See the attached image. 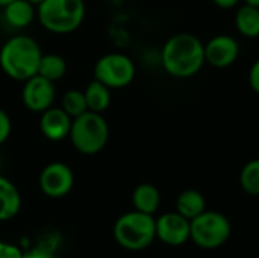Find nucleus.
I'll list each match as a JSON object with an SVG mask.
<instances>
[{"label": "nucleus", "mask_w": 259, "mask_h": 258, "mask_svg": "<svg viewBox=\"0 0 259 258\" xmlns=\"http://www.w3.org/2000/svg\"><path fill=\"white\" fill-rule=\"evenodd\" d=\"M161 64L164 70L178 79L196 76L205 62V44L199 36L179 32L171 35L161 49Z\"/></svg>", "instance_id": "1"}, {"label": "nucleus", "mask_w": 259, "mask_h": 258, "mask_svg": "<svg viewBox=\"0 0 259 258\" xmlns=\"http://www.w3.org/2000/svg\"><path fill=\"white\" fill-rule=\"evenodd\" d=\"M42 52L36 40L29 35H15L0 49V68L18 82H24L38 73Z\"/></svg>", "instance_id": "2"}, {"label": "nucleus", "mask_w": 259, "mask_h": 258, "mask_svg": "<svg viewBox=\"0 0 259 258\" xmlns=\"http://www.w3.org/2000/svg\"><path fill=\"white\" fill-rule=\"evenodd\" d=\"M85 11L83 0H42L36 6V17L46 30L65 35L80 27Z\"/></svg>", "instance_id": "3"}, {"label": "nucleus", "mask_w": 259, "mask_h": 258, "mask_svg": "<svg viewBox=\"0 0 259 258\" xmlns=\"http://www.w3.org/2000/svg\"><path fill=\"white\" fill-rule=\"evenodd\" d=\"M73 148L82 155H96L102 152L109 140V126L99 113L87 111L73 119L68 135Z\"/></svg>", "instance_id": "4"}, {"label": "nucleus", "mask_w": 259, "mask_h": 258, "mask_svg": "<svg viewBox=\"0 0 259 258\" xmlns=\"http://www.w3.org/2000/svg\"><path fill=\"white\" fill-rule=\"evenodd\" d=\"M114 239L124 249H146L156 239V220L152 214L137 210L124 213L114 225Z\"/></svg>", "instance_id": "5"}, {"label": "nucleus", "mask_w": 259, "mask_h": 258, "mask_svg": "<svg viewBox=\"0 0 259 258\" xmlns=\"http://www.w3.org/2000/svg\"><path fill=\"white\" fill-rule=\"evenodd\" d=\"M231 236L229 219L219 211H203L190 220V239L203 249H215Z\"/></svg>", "instance_id": "6"}, {"label": "nucleus", "mask_w": 259, "mask_h": 258, "mask_svg": "<svg viewBox=\"0 0 259 258\" xmlns=\"http://www.w3.org/2000/svg\"><path fill=\"white\" fill-rule=\"evenodd\" d=\"M135 62L124 53L112 52L97 59L94 65V79L111 90H120L135 79Z\"/></svg>", "instance_id": "7"}, {"label": "nucleus", "mask_w": 259, "mask_h": 258, "mask_svg": "<svg viewBox=\"0 0 259 258\" xmlns=\"http://www.w3.org/2000/svg\"><path fill=\"white\" fill-rule=\"evenodd\" d=\"M73 186L74 173L65 163L53 161L41 170L39 189L49 198H64L71 192Z\"/></svg>", "instance_id": "8"}, {"label": "nucleus", "mask_w": 259, "mask_h": 258, "mask_svg": "<svg viewBox=\"0 0 259 258\" xmlns=\"http://www.w3.org/2000/svg\"><path fill=\"white\" fill-rule=\"evenodd\" d=\"M56 97V90L52 81L35 75L24 81L23 90H21V100L23 105L30 113H44L50 106H53Z\"/></svg>", "instance_id": "9"}, {"label": "nucleus", "mask_w": 259, "mask_h": 258, "mask_svg": "<svg viewBox=\"0 0 259 258\" xmlns=\"http://www.w3.org/2000/svg\"><path fill=\"white\" fill-rule=\"evenodd\" d=\"M240 56V43L235 36L220 33L205 44V62L214 68H228Z\"/></svg>", "instance_id": "10"}, {"label": "nucleus", "mask_w": 259, "mask_h": 258, "mask_svg": "<svg viewBox=\"0 0 259 258\" xmlns=\"http://www.w3.org/2000/svg\"><path fill=\"white\" fill-rule=\"evenodd\" d=\"M156 237L170 246L184 245L190 239V220L178 211L165 213L156 219Z\"/></svg>", "instance_id": "11"}, {"label": "nucleus", "mask_w": 259, "mask_h": 258, "mask_svg": "<svg viewBox=\"0 0 259 258\" xmlns=\"http://www.w3.org/2000/svg\"><path fill=\"white\" fill-rule=\"evenodd\" d=\"M71 123L73 119L62 108L50 106L49 109L41 113L39 131L49 141H62L68 138Z\"/></svg>", "instance_id": "12"}, {"label": "nucleus", "mask_w": 259, "mask_h": 258, "mask_svg": "<svg viewBox=\"0 0 259 258\" xmlns=\"http://www.w3.org/2000/svg\"><path fill=\"white\" fill-rule=\"evenodd\" d=\"M36 15V6L29 0H14L3 8L5 21L14 29L27 27Z\"/></svg>", "instance_id": "13"}, {"label": "nucleus", "mask_w": 259, "mask_h": 258, "mask_svg": "<svg viewBox=\"0 0 259 258\" xmlns=\"http://www.w3.org/2000/svg\"><path fill=\"white\" fill-rule=\"evenodd\" d=\"M21 208V196L12 181L0 175V222L11 220Z\"/></svg>", "instance_id": "14"}, {"label": "nucleus", "mask_w": 259, "mask_h": 258, "mask_svg": "<svg viewBox=\"0 0 259 258\" xmlns=\"http://www.w3.org/2000/svg\"><path fill=\"white\" fill-rule=\"evenodd\" d=\"M132 204L137 211L155 214L161 204V193L153 184H140L132 193Z\"/></svg>", "instance_id": "15"}, {"label": "nucleus", "mask_w": 259, "mask_h": 258, "mask_svg": "<svg viewBox=\"0 0 259 258\" xmlns=\"http://www.w3.org/2000/svg\"><path fill=\"white\" fill-rule=\"evenodd\" d=\"M235 27L244 38L259 36V8L243 3L235 12Z\"/></svg>", "instance_id": "16"}, {"label": "nucleus", "mask_w": 259, "mask_h": 258, "mask_svg": "<svg viewBox=\"0 0 259 258\" xmlns=\"http://www.w3.org/2000/svg\"><path fill=\"white\" fill-rule=\"evenodd\" d=\"M205 210H206V202L200 192L194 189H188L179 193L176 199V211L184 217H187L188 220H193Z\"/></svg>", "instance_id": "17"}, {"label": "nucleus", "mask_w": 259, "mask_h": 258, "mask_svg": "<svg viewBox=\"0 0 259 258\" xmlns=\"http://www.w3.org/2000/svg\"><path fill=\"white\" fill-rule=\"evenodd\" d=\"M83 94H85L88 111L103 114L111 105V99H112L111 88H108L106 85H103L102 82H99L96 79L87 85Z\"/></svg>", "instance_id": "18"}, {"label": "nucleus", "mask_w": 259, "mask_h": 258, "mask_svg": "<svg viewBox=\"0 0 259 258\" xmlns=\"http://www.w3.org/2000/svg\"><path fill=\"white\" fill-rule=\"evenodd\" d=\"M67 73V62L61 55L56 53H47L41 56L39 65H38V73L39 76L56 82L59 79H62Z\"/></svg>", "instance_id": "19"}, {"label": "nucleus", "mask_w": 259, "mask_h": 258, "mask_svg": "<svg viewBox=\"0 0 259 258\" xmlns=\"http://www.w3.org/2000/svg\"><path fill=\"white\" fill-rule=\"evenodd\" d=\"M61 108L71 119H76V117L82 116L83 113H87L88 106H87L83 91H80V90H68V91H65L62 99H61Z\"/></svg>", "instance_id": "20"}, {"label": "nucleus", "mask_w": 259, "mask_h": 258, "mask_svg": "<svg viewBox=\"0 0 259 258\" xmlns=\"http://www.w3.org/2000/svg\"><path fill=\"white\" fill-rule=\"evenodd\" d=\"M240 184L247 195L259 196V158L244 164L240 173Z\"/></svg>", "instance_id": "21"}, {"label": "nucleus", "mask_w": 259, "mask_h": 258, "mask_svg": "<svg viewBox=\"0 0 259 258\" xmlns=\"http://www.w3.org/2000/svg\"><path fill=\"white\" fill-rule=\"evenodd\" d=\"M11 131H12V122H11V117L9 114L0 108V146L9 138L11 135Z\"/></svg>", "instance_id": "22"}, {"label": "nucleus", "mask_w": 259, "mask_h": 258, "mask_svg": "<svg viewBox=\"0 0 259 258\" xmlns=\"http://www.w3.org/2000/svg\"><path fill=\"white\" fill-rule=\"evenodd\" d=\"M249 85L256 94H259V58L253 61L249 68Z\"/></svg>", "instance_id": "23"}, {"label": "nucleus", "mask_w": 259, "mask_h": 258, "mask_svg": "<svg viewBox=\"0 0 259 258\" xmlns=\"http://www.w3.org/2000/svg\"><path fill=\"white\" fill-rule=\"evenodd\" d=\"M23 257V252L11 245V243H5V242H0V258H21Z\"/></svg>", "instance_id": "24"}, {"label": "nucleus", "mask_w": 259, "mask_h": 258, "mask_svg": "<svg viewBox=\"0 0 259 258\" xmlns=\"http://www.w3.org/2000/svg\"><path fill=\"white\" fill-rule=\"evenodd\" d=\"M21 258H55L50 252L42 251V249H32L29 252H24Z\"/></svg>", "instance_id": "25"}, {"label": "nucleus", "mask_w": 259, "mask_h": 258, "mask_svg": "<svg viewBox=\"0 0 259 258\" xmlns=\"http://www.w3.org/2000/svg\"><path fill=\"white\" fill-rule=\"evenodd\" d=\"M214 5H217L222 9H232L241 3V0H212Z\"/></svg>", "instance_id": "26"}, {"label": "nucleus", "mask_w": 259, "mask_h": 258, "mask_svg": "<svg viewBox=\"0 0 259 258\" xmlns=\"http://www.w3.org/2000/svg\"><path fill=\"white\" fill-rule=\"evenodd\" d=\"M243 3H246V5H250V6H256L259 8V0H241Z\"/></svg>", "instance_id": "27"}, {"label": "nucleus", "mask_w": 259, "mask_h": 258, "mask_svg": "<svg viewBox=\"0 0 259 258\" xmlns=\"http://www.w3.org/2000/svg\"><path fill=\"white\" fill-rule=\"evenodd\" d=\"M11 2H14V0H0V8H5V6L9 5Z\"/></svg>", "instance_id": "28"}, {"label": "nucleus", "mask_w": 259, "mask_h": 258, "mask_svg": "<svg viewBox=\"0 0 259 258\" xmlns=\"http://www.w3.org/2000/svg\"><path fill=\"white\" fill-rule=\"evenodd\" d=\"M29 2H30L32 5H35V6H38V5H39V3H41L42 0H29Z\"/></svg>", "instance_id": "29"}, {"label": "nucleus", "mask_w": 259, "mask_h": 258, "mask_svg": "<svg viewBox=\"0 0 259 258\" xmlns=\"http://www.w3.org/2000/svg\"><path fill=\"white\" fill-rule=\"evenodd\" d=\"M2 166H3V160H2V154H0V170H2Z\"/></svg>", "instance_id": "30"}]
</instances>
